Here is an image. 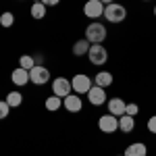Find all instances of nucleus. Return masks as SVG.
<instances>
[{
    "label": "nucleus",
    "mask_w": 156,
    "mask_h": 156,
    "mask_svg": "<svg viewBox=\"0 0 156 156\" xmlns=\"http://www.w3.org/2000/svg\"><path fill=\"white\" fill-rule=\"evenodd\" d=\"M108 36V29L104 23H100V21H92V23L85 27V40L90 42V44H102Z\"/></svg>",
    "instance_id": "obj_1"
},
{
    "label": "nucleus",
    "mask_w": 156,
    "mask_h": 156,
    "mask_svg": "<svg viewBox=\"0 0 156 156\" xmlns=\"http://www.w3.org/2000/svg\"><path fill=\"white\" fill-rule=\"evenodd\" d=\"M102 17L106 19L108 23H121V21L127 19V9L123 4H119V2H112V4L104 6V15Z\"/></svg>",
    "instance_id": "obj_2"
},
{
    "label": "nucleus",
    "mask_w": 156,
    "mask_h": 156,
    "mask_svg": "<svg viewBox=\"0 0 156 156\" xmlns=\"http://www.w3.org/2000/svg\"><path fill=\"white\" fill-rule=\"evenodd\" d=\"M92 85H94V79L90 75H85V73H77V75H73V79H71L73 92L79 94V96H85L92 90Z\"/></svg>",
    "instance_id": "obj_3"
},
{
    "label": "nucleus",
    "mask_w": 156,
    "mask_h": 156,
    "mask_svg": "<svg viewBox=\"0 0 156 156\" xmlns=\"http://www.w3.org/2000/svg\"><path fill=\"white\" fill-rule=\"evenodd\" d=\"M87 58H90V62H92L94 67H102V65H106V62H108V50H106V46H102V44H92L90 50H87Z\"/></svg>",
    "instance_id": "obj_4"
},
{
    "label": "nucleus",
    "mask_w": 156,
    "mask_h": 156,
    "mask_svg": "<svg viewBox=\"0 0 156 156\" xmlns=\"http://www.w3.org/2000/svg\"><path fill=\"white\" fill-rule=\"evenodd\" d=\"M50 79H52V75H50V71L44 65H36V67L29 71V81L34 85H46Z\"/></svg>",
    "instance_id": "obj_5"
},
{
    "label": "nucleus",
    "mask_w": 156,
    "mask_h": 156,
    "mask_svg": "<svg viewBox=\"0 0 156 156\" xmlns=\"http://www.w3.org/2000/svg\"><path fill=\"white\" fill-rule=\"evenodd\" d=\"M98 129L102 133H106V135H110V133L119 131V117H115V115H102L100 119H98Z\"/></svg>",
    "instance_id": "obj_6"
},
{
    "label": "nucleus",
    "mask_w": 156,
    "mask_h": 156,
    "mask_svg": "<svg viewBox=\"0 0 156 156\" xmlns=\"http://www.w3.org/2000/svg\"><path fill=\"white\" fill-rule=\"evenodd\" d=\"M83 15L92 21H98L102 15H104V4L100 0H87L83 4Z\"/></svg>",
    "instance_id": "obj_7"
},
{
    "label": "nucleus",
    "mask_w": 156,
    "mask_h": 156,
    "mask_svg": "<svg viewBox=\"0 0 156 156\" xmlns=\"http://www.w3.org/2000/svg\"><path fill=\"white\" fill-rule=\"evenodd\" d=\"M73 92L71 87V79H67V77H56V79H52V94L58 98H65L69 96Z\"/></svg>",
    "instance_id": "obj_8"
},
{
    "label": "nucleus",
    "mask_w": 156,
    "mask_h": 156,
    "mask_svg": "<svg viewBox=\"0 0 156 156\" xmlns=\"http://www.w3.org/2000/svg\"><path fill=\"white\" fill-rule=\"evenodd\" d=\"M62 108L67 110V112H81V108H83V100H81V96L79 94H75V92H71L69 96L62 98Z\"/></svg>",
    "instance_id": "obj_9"
},
{
    "label": "nucleus",
    "mask_w": 156,
    "mask_h": 156,
    "mask_svg": "<svg viewBox=\"0 0 156 156\" xmlns=\"http://www.w3.org/2000/svg\"><path fill=\"white\" fill-rule=\"evenodd\" d=\"M85 96H87V102H90L92 106H102V104H106V90L100 87V85H92V90H90Z\"/></svg>",
    "instance_id": "obj_10"
},
{
    "label": "nucleus",
    "mask_w": 156,
    "mask_h": 156,
    "mask_svg": "<svg viewBox=\"0 0 156 156\" xmlns=\"http://www.w3.org/2000/svg\"><path fill=\"white\" fill-rule=\"evenodd\" d=\"M106 106H108V112H110V115H115V117H123V115H125V106H127V102H125L123 98L115 96V98H110V100L106 102Z\"/></svg>",
    "instance_id": "obj_11"
},
{
    "label": "nucleus",
    "mask_w": 156,
    "mask_h": 156,
    "mask_svg": "<svg viewBox=\"0 0 156 156\" xmlns=\"http://www.w3.org/2000/svg\"><path fill=\"white\" fill-rule=\"evenodd\" d=\"M11 81L17 85V87H25L27 83H31V81H29V71H27V69H21V67H17V69L11 73Z\"/></svg>",
    "instance_id": "obj_12"
},
{
    "label": "nucleus",
    "mask_w": 156,
    "mask_h": 156,
    "mask_svg": "<svg viewBox=\"0 0 156 156\" xmlns=\"http://www.w3.org/2000/svg\"><path fill=\"white\" fill-rule=\"evenodd\" d=\"M123 156H148V146L144 142H133L125 148Z\"/></svg>",
    "instance_id": "obj_13"
},
{
    "label": "nucleus",
    "mask_w": 156,
    "mask_h": 156,
    "mask_svg": "<svg viewBox=\"0 0 156 156\" xmlns=\"http://www.w3.org/2000/svg\"><path fill=\"white\" fill-rule=\"evenodd\" d=\"M112 81H115V77H112V73L108 71H98L96 75H94V85H100V87H110L112 85Z\"/></svg>",
    "instance_id": "obj_14"
},
{
    "label": "nucleus",
    "mask_w": 156,
    "mask_h": 156,
    "mask_svg": "<svg viewBox=\"0 0 156 156\" xmlns=\"http://www.w3.org/2000/svg\"><path fill=\"white\" fill-rule=\"evenodd\" d=\"M133 129H135V117H129V115H123V117H119V131L131 133Z\"/></svg>",
    "instance_id": "obj_15"
},
{
    "label": "nucleus",
    "mask_w": 156,
    "mask_h": 156,
    "mask_svg": "<svg viewBox=\"0 0 156 156\" xmlns=\"http://www.w3.org/2000/svg\"><path fill=\"white\" fill-rule=\"evenodd\" d=\"M46 12H48V6H46L44 2H34V4H31V9H29V15H31L34 19H37V21H40V19H44V17H46Z\"/></svg>",
    "instance_id": "obj_16"
},
{
    "label": "nucleus",
    "mask_w": 156,
    "mask_h": 156,
    "mask_svg": "<svg viewBox=\"0 0 156 156\" xmlns=\"http://www.w3.org/2000/svg\"><path fill=\"white\" fill-rule=\"evenodd\" d=\"M90 42L85 40V37H81V40H77L75 44H73V56H85L87 54V50H90Z\"/></svg>",
    "instance_id": "obj_17"
},
{
    "label": "nucleus",
    "mask_w": 156,
    "mask_h": 156,
    "mask_svg": "<svg viewBox=\"0 0 156 156\" xmlns=\"http://www.w3.org/2000/svg\"><path fill=\"white\" fill-rule=\"evenodd\" d=\"M44 106H46V110H50V112H58L60 108H62V98L58 96H48L46 98V102H44Z\"/></svg>",
    "instance_id": "obj_18"
},
{
    "label": "nucleus",
    "mask_w": 156,
    "mask_h": 156,
    "mask_svg": "<svg viewBox=\"0 0 156 156\" xmlns=\"http://www.w3.org/2000/svg\"><path fill=\"white\" fill-rule=\"evenodd\" d=\"M4 100L9 102V106H11V108H17V106H21V104H23V94H21V92H17V90H12V92L6 94Z\"/></svg>",
    "instance_id": "obj_19"
},
{
    "label": "nucleus",
    "mask_w": 156,
    "mask_h": 156,
    "mask_svg": "<svg viewBox=\"0 0 156 156\" xmlns=\"http://www.w3.org/2000/svg\"><path fill=\"white\" fill-rule=\"evenodd\" d=\"M0 25H2L4 29L12 27V25H15V12H11V11L0 12Z\"/></svg>",
    "instance_id": "obj_20"
},
{
    "label": "nucleus",
    "mask_w": 156,
    "mask_h": 156,
    "mask_svg": "<svg viewBox=\"0 0 156 156\" xmlns=\"http://www.w3.org/2000/svg\"><path fill=\"white\" fill-rule=\"evenodd\" d=\"M19 67H21V69H27V71H31V69L36 67L34 54H23V56H19Z\"/></svg>",
    "instance_id": "obj_21"
},
{
    "label": "nucleus",
    "mask_w": 156,
    "mask_h": 156,
    "mask_svg": "<svg viewBox=\"0 0 156 156\" xmlns=\"http://www.w3.org/2000/svg\"><path fill=\"white\" fill-rule=\"evenodd\" d=\"M11 115V106H9V102L6 100H0V121L6 119Z\"/></svg>",
    "instance_id": "obj_22"
},
{
    "label": "nucleus",
    "mask_w": 156,
    "mask_h": 156,
    "mask_svg": "<svg viewBox=\"0 0 156 156\" xmlns=\"http://www.w3.org/2000/svg\"><path fill=\"white\" fill-rule=\"evenodd\" d=\"M137 112H140V104H135V102H127V106H125V115L135 117Z\"/></svg>",
    "instance_id": "obj_23"
},
{
    "label": "nucleus",
    "mask_w": 156,
    "mask_h": 156,
    "mask_svg": "<svg viewBox=\"0 0 156 156\" xmlns=\"http://www.w3.org/2000/svg\"><path fill=\"white\" fill-rule=\"evenodd\" d=\"M146 127H148V131H150V133H154V135H156V115L148 119V123H146Z\"/></svg>",
    "instance_id": "obj_24"
},
{
    "label": "nucleus",
    "mask_w": 156,
    "mask_h": 156,
    "mask_svg": "<svg viewBox=\"0 0 156 156\" xmlns=\"http://www.w3.org/2000/svg\"><path fill=\"white\" fill-rule=\"evenodd\" d=\"M46 6H56V4H60V0H42Z\"/></svg>",
    "instance_id": "obj_25"
},
{
    "label": "nucleus",
    "mask_w": 156,
    "mask_h": 156,
    "mask_svg": "<svg viewBox=\"0 0 156 156\" xmlns=\"http://www.w3.org/2000/svg\"><path fill=\"white\" fill-rule=\"evenodd\" d=\"M34 60H36V65H42L44 62V54H34Z\"/></svg>",
    "instance_id": "obj_26"
},
{
    "label": "nucleus",
    "mask_w": 156,
    "mask_h": 156,
    "mask_svg": "<svg viewBox=\"0 0 156 156\" xmlns=\"http://www.w3.org/2000/svg\"><path fill=\"white\" fill-rule=\"evenodd\" d=\"M100 2H102V4H104V6H106V4H112V2H115V0H100Z\"/></svg>",
    "instance_id": "obj_27"
},
{
    "label": "nucleus",
    "mask_w": 156,
    "mask_h": 156,
    "mask_svg": "<svg viewBox=\"0 0 156 156\" xmlns=\"http://www.w3.org/2000/svg\"><path fill=\"white\" fill-rule=\"evenodd\" d=\"M152 12H154V17H156V4H154V11H152Z\"/></svg>",
    "instance_id": "obj_28"
},
{
    "label": "nucleus",
    "mask_w": 156,
    "mask_h": 156,
    "mask_svg": "<svg viewBox=\"0 0 156 156\" xmlns=\"http://www.w3.org/2000/svg\"><path fill=\"white\" fill-rule=\"evenodd\" d=\"M34 2H42V0H34Z\"/></svg>",
    "instance_id": "obj_29"
},
{
    "label": "nucleus",
    "mask_w": 156,
    "mask_h": 156,
    "mask_svg": "<svg viewBox=\"0 0 156 156\" xmlns=\"http://www.w3.org/2000/svg\"><path fill=\"white\" fill-rule=\"evenodd\" d=\"M142 2H150V0H142Z\"/></svg>",
    "instance_id": "obj_30"
},
{
    "label": "nucleus",
    "mask_w": 156,
    "mask_h": 156,
    "mask_svg": "<svg viewBox=\"0 0 156 156\" xmlns=\"http://www.w3.org/2000/svg\"><path fill=\"white\" fill-rule=\"evenodd\" d=\"M117 156H123V154H117Z\"/></svg>",
    "instance_id": "obj_31"
}]
</instances>
